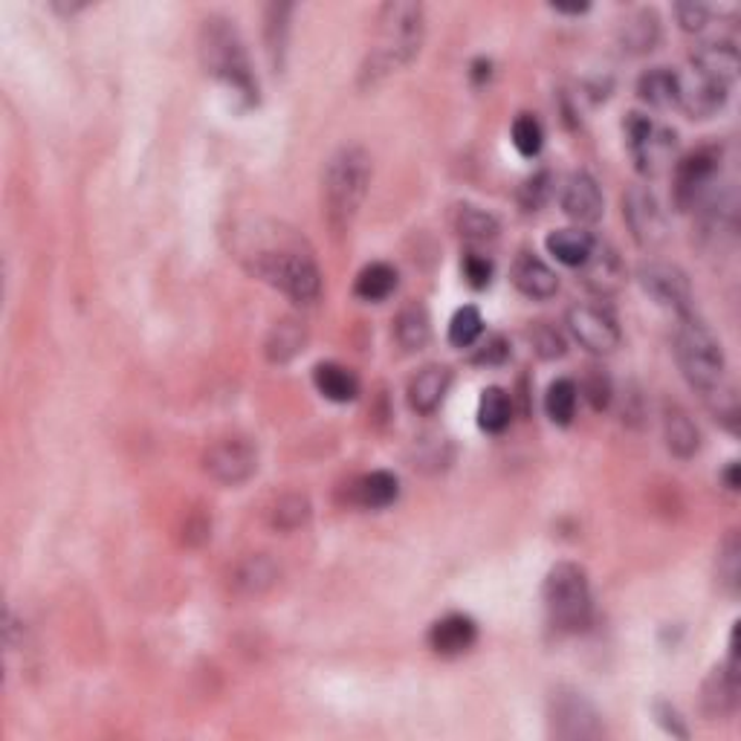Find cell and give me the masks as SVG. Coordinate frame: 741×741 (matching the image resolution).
Returning <instances> with one entry per match:
<instances>
[{
    "label": "cell",
    "mask_w": 741,
    "mask_h": 741,
    "mask_svg": "<svg viewBox=\"0 0 741 741\" xmlns=\"http://www.w3.org/2000/svg\"><path fill=\"white\" fill-rule=\"evenodd\" d=\"M423 38H427V12L420 3H409V0L385 3L376 17L374 47L362 64V85L374 87L385 76L409 67L420 55Z\"/></svg>",
    "instance_id": "1"
},
{
    "label": "cell",
    "mask_w": 741,
    "mask_h": 741,
    "mask_svg": "<svg viewBox=\"0 0 741 741\" xmlns=\"http://www.w3.org/2000/svg\"><path fill=\"white\" fill-rule=\"evenodd\" d=\"M200 61L209 76L232 87L240 99L256 102L258 85L249 70L247 50L240 41L238 29L226 17H206L200 29Z\"/></svg>",
    "instance_id": "2"
},
{
    "label": "cell",
    "mask_w": 741,
    "mask_h": 741,
    "mask_svg": "<svg viewBox=\"0 0 741 741\" xmlns=\"http://www.w3.org/2000/svg\"><path fill=\"white\" fill-rule=\"evenodd\" d=\"M371 186V157L366 148L345 146L324 169V209L336 230L348 226Z\"/></svg>",
    "instance_id": "3"
},
{
    "label": "cell",
    "mask_w": 741,
    "mask_h": 741,
    "mask_svg": "<svg viewBox=\"0 0 741 741\" xmlns=\"http://www.w3.org/2000/svg\"><path fill=\"white\" fill-rule=\"evenodd\" d=\"M675 359L681 366L683 380L699 388L704 397L713 394L725 383V350L721 342L713 336L707 324H701L695 316H681L678 333H675Z\"/></svg>",
    "instance_id": "4"
},
{
    "label": "cell",
    "mask_w": 741,
    "mask_h": 741,
    "mask_svg": "<svg viewBox=\"0 0 741 741\" xmlns=\"http://www.w3.org/2000/svg\"><path fill=\"white\" fill-rule=\"evenodd\" d=\"M542 600L556 629L582 631L591 622V582L585 568L577 563H559L547 571Z\"/></svg>",
    "instance_id": "5"
},
{
    "label": "cell",
    "mask_w": 741,
    "mask_h": 741,
    "mask_svg": "<svg viewBox=\"0 0 741 741\" xmlns=\"http://www.w3.org/2000/svg\"><path fill=\"white\" fill-rule=\"evenodd\" d=\"M252 273L261 282L273 284L275 291L298 301L310 305L322 293V273L307 252L298 249H264L252 256Z\"/></svg>",
    "instance_id": "6"
},
{
    "label": "cell",
    "mask_w": 741,
    "mask_h": 741,
    "mask_svg": "<svg viewBox=\"0 0 741 741\" xmlns=\"http://www.w3.org/2000/svg\"><path fill=\"white\" fill-rule=\"evenodd\" d=\"M551 733L556 739H596L603 736V721L582 692L577 690H556L551 695V709H547Z\"/></svg>",
    "instance_id": "7"
},
{
    "label": "cell",
    "mask_w": 741,
    "mask_h": 741,
    "mask_svg": "<svg viewBox=\"0 0 741 741\" xmlns=\"http://www.w3.org/2000/svg\"><path fill=\"white\" fill-rule=\"evenodd\" d=\"M626 139H629L631 157L638 162V169L649 177H655L666 169V162L672 160L675 151V131L660 128L655 122L643 116V113H629L626 120Z\"/></svg>",
    "instance_id": "8"
},
{
    "label": "cell",
    "mask_w": 741,
    "mask_h": 741,
    "mask_svg": "<svg viewBox=\"0 0 741 741\" xmlns=\"http://www.w3.org/2000/svg\"><path fill=\"white\" fill-rule=\"evenodd\" d=\"M206 476L223 486L247 484L258 469L256 446L244 437H223L218 444L209 446L203 458Z\"/></svg>",
    "instance_id": "9"
},
{
    "label": "cell",
    "mask_w": 741,
    "mask_h": 741,
    "mask_svg": "<svg viewBox=\"0 0 741 741\" xmlns=\"http://www.w3.org/2000/svg\"><path fill=\"white\" fill-rule=\"evenodd\" d=\"M718 174L716 148H699L675 165V203L678 209H695L707 200Z\"/></svg>",
    "instance_id": "10"
},
{
    "label": "cell",
    "mask_w": 741,
    "mask_h": 741,
    "mask_svg": "<svg viewBox=\"0 0 741 741\" xmlns=\"http://www.w3.org/2000/svg\"><path fill=\"white\" fill-rule=\"evenodd\" d=\"M622 218L629 223L631 238L638 240L643 249L660 247L669 235L666 214L657 203V197L646 186H631L622 197Z\"/></svg>",
    "instance_id": "11"
},
{
    "label": "cell",
    "mask_w": 741,
    "mask_h": 741,
    "mask_svg": "<svg viewBox=\"0 0 741 741\" xmlns=\"http://www.w3.org/2000/svg\"><path fill=\"white\" fill-rule=\"evenodd\" d=\"M638 279L640 287L660 307L675 310L678 316L692 313V287L681 267L666 264V261H649V264L640 267Z\"/></svg>",
    "instance_id": "12"
},
{
    "label": "cell",
    "mask_w": 741,
    "mask_h": 741,
    "mask_svg": "<svg viewBox=\"0 0 741 741\" xmlns=\"http://www.w3.org/2000/svg\"><path fill=\"white\" fill-rule=\"evenodd\" d=\"M568 331L591 354H612L620 345V324L600 305H573L568 310Z\"/></svg>",
    "instance_id": "13"
},
{
    "label": "cell",
    "mask_w": 741,
    "mask_h": 741,
    "mask_svg": "<svg viewBox=\"0 0 741 741\" xmlns=\"http://www.w3.org/2000/svg\"><path fill=\"white\" fill-rule=\"evenodd\" d=\"M727 96H730V85H725V82H716V78L704 76L699 70L678 73L675 104H678L690 120H709V116H716V113L727 104Z\"/></svg>",
    "instance_id": "14"
},
{
    "label": "cell",
    "mask_w": 741,
    "mask_h": 741,
    "mask_svg": "<svg viewBox=\"0 0 741 741\" xmlns=\"http://www.w3.org/2000/svg\"><path fill=\"white\" fill-rule=\"evenodd\" d=\"M563 212L577 223H596L603 218V192L585 171L568 177L563 188Z\"/></svg>",
    "instance_id": "15"
},
{
    "label": "cell",
    "mask_w": 741,
    "mask_h": 741,
    "mask_svg": "<svg viewBox=\"0 0 741 741\" xmlns=\"http://www.w3.org/2000/svg\"><path fill=\"white\" fill-rule=\"evenodd\" d=\"M478 626L467 614H446L429 629V646L441 657H458L476 646Z\"/></svg>",
    "instance_id": "16"
},
{
    "label": "cell",
    "mask_w": 741,
    "mask_h": 741,
    "mask_svg": "<svg viewBox=\"0 0 741 741\" xmlns=\"http://www.w3.org/2000/svg\"><path fill=\"white\" fill-rule=\"evenodd\" d=\"M736 701H739V664L736 657H730V664L713 669V675L704 681L701 707L709 718H725L736 709Z\"/></svg>",
    "instance_id": "17"
},
{
    "label": "cell",
    "mask_w": 741,
    "mask_h": 741,
    "mask_svg": "<svg viewBox=\"0 0 741 741\" xmlns=\"http://www.w3.org/2000/svg\"><path fill=\"white\" fill-rule=\"evenodd\" d=\"M512 284L521 296L528 298H551L559 291V275L536 256V252H521L512 264Z\"/></svg>",
    "instance_id": "18"
},
{
    "label": "cell",
    "mask_w": 741,
    "mask_h": 741,
    "mask_svg": "<svg viewBox=\"0 0 741 741\" xmlns=\"http://www.w3.org/2000/svg\"><path fill=\"white\" fill-rule=\"evenodd\" d=\"M279 582V565L264 554L240 559L230 573V589L238 596H261Z\"/></svg>",
    "instance_id": "19"
},
{
    "label": "cell",
    "mask_w": 741,
    "mask_h": 741,
    "mask_svg": "<svg viewBox=\"0 0 741 741\" xmlns=\"http://www.w3.org/2000/svg\"><path fill=\"white\" fill-rule=\"evenodd\" d=\"M580 270L582 284H585L591 293H596V296H612V293L620 291L622 279H626L620 256H617L612 247H600V244H596L591 258L580 267Z\"/></svg>",
    "instance_id": "20"
},
{
    "label": "cell",
    "mask_w": 741,
    "mask_h": 741,
    "mask_svg": "<svg viewBox=\"0 0 741 741\" xmlns=\"http://www.w3.org/2000/svg\"><path fill=\"white\" fill-rule=\"evenodd\" d=\"M452 385V371L446 366H427L409 383V406L418 415H435L444 406Z\"/></svg>",
    "instance_id": "21"
},
{
    "label": "cell",
    "mask_w": 741,
    "mask_h": 741,
    "mask_svg": "<svg viewBox=\"0 0 741 741\" xmlns=\"http://www.w3.org/2000/svg\"><path fill=\"white\" fill-rule=\"evenodd\" d=\"M739 50L730 41H709L701 44L699 50L692 52V70H699L704 76L733 85V78L739 76Z\"/></svg>",
    "instance_id": "22"
},
{
    "label": "cell",
    "mask_w": 741,
    "mask_h": 741,
    "mask_svg": "<svg viewBox=\"0 0 741 741\" xmlns=\"http://www.w3.org/2000/svg\"><path fill=\"white\" fill-rule=\"evenodd\" d=\"M660 41V21L652 9H640L620 26V47L629 55H646Z\"/></svg>",
    "instance_id": "23"
},
{
    "label": "cell",
    "mask_w": 741,
    "mask_h": 741,
    "mask_svg": "<svg viewBox=\"0 0 741 741\" xmlns=\"http://www.w3.org/2000/svg\"><path fill=\"white\" fill-rule=\"evenodd\" d=\"M545 244L547 252H551L559 264L577 267V270L589 261L591 252H594L596 247L594 235L585 230H556L547 235Z\"/></svg>",
    "instance_id": "24"
},
{
    "label": "cell",
    "mask_w": 741,
    "mask_h": 741,
    "mask_svg": "<svg viewBox=\"0 0 741 741\" xmlns=\"http://www.w3.org/2000/svg\"><path fill=\"white\" fill-rule=\"evenodd\" d=\"M664 437H666V446H669V452H672L675 458H681V460H690L692 455L701 449L699 427L692 423V418L681 409V406H672V409H666Z\"/></svg>",
    "instance_id": "25"
},
{
    "label": "cell",
    "mask_w": 741,
    "mask_h": 741,
    "mask_svg": "<svg viewBox=\"0 0 741 741\" xmlns=\"http://www.w3.org/2000/svg\"><path fill=\"white\" fill-rule=\"evenodd\" d=\"M313 383L324 400L331 403H350L359 394V380L339 362H319L313 368Z\"/></svg>",
    "instance_id": "26"
},
{
    "label": "cell",
    "mask_w": 741,
    "mask_h": 741,
    "mask_svg": "<svg viewBox=\"0 0 741 741\" xmlns=\"http://www.w3.org/2000/svg\"><path fill=\"white\" fill-rule=\"evenodd\" d=\"M305 342H307L305 322H298V319H282V322H275V328L270 331V336H267L264 345L267 359L284 366V362H291L293 357H298V354L305 350Z\"/></svg>",
    "instance_id": "27"
},
{
    "label": "cell",
    "mask_w": 741,
    "mask_h": 741,
    "mask_svg": "<svg viewBox=\"0 0 741 741\" xmlns=\"http://www.w3.org/2000/svg\"><path fill=\"white\" fill-rule=\"evenodd\" d=\"M452 226H455V232L467 244H486V240L498 238V221L490 212H484V209H478V206H455Z\"/></svg>",
    "instance_id": "28"
},
{
    "label": "cell",
    "mask_w": 741,
    "mask_h": 741,
    "mask_svg": "<svg viewBox=\"0 0 741 741\" xmlns=\"http://www.w3.org/2000/svg\"><path fill=\"white\" fill-rule=\"evenodd\" d=\"M512 420V400L510 394L498 388V385H490L481 392V400H478V427L484 429L486 435H502L504 429L510 427Z\"/></svg>",
    "instance_id": "29"
},
{
    "label": "cell",
    "mask_w": 741,
    "mask_h": 741,
    "mask_svg": "<svg viewBox=\"0 0 741 741\" xmlns=\"http://www.w3.org/2000/svg\"><path fill=\"white\" fill-rule=\"evenodd\" d=\"M394 336H397L403 350L427 348L429 339H432V322H429L427 307L423 305L403 307L400 313H397V322H394Z\"/></svg>",
    "instance_id": "30"
},
{
    "label": "cell",
    "mask_w": 741,
    "mask_h": 741,
    "mask_svg": "<svg viewBox=\"0 0 741 741\" xmlns=\"http://www.w3.org/2000/svg\"><path fill=\"white\" fill-rule=\"evenodd\" d=\"M400 495V481L394 472H385V469H376L371 476L359 478L357 484V502L368 510H385L392 507Z\"/></svg>",
    "instance_id": "31"
},
{
    "label": "cell",
    "mask_w": 741,
    "mask_h": 741,
    "mask_svg": "<svg viewBox=\"0 0 741 741\" xmlns=\"http://www.w3.org/2000/svg\"><path fill=\"white\" fill-rule=\"evenodd\" d=\"M678 94V73L669 67H655L638 78V96L652 108H672Z\"/></svg>",
    "instance_id": "32"
},
{
    "label": "cell",
    "mask_w": 741,
    "mask_h": 741,
    "mask_svg": "<svg viewBox=\"0 0 741 741\" xmlns=\"http://www.w3.org/2000/svg\"><path fill=\"white\" fill-rule=\"evenodd\" d=\"M394 291H397V270L392 264H383V261L368 264L354 284V293L362 301H385Z\"/></svg>",
    "instance_id": "33"
},
{
    "label": "cell",
    "mask_w": 741,
    "mask_h": 741,
    "mask_svg": "<svg viewBox=\"0 0 741 741\" xmlns=\"http://www.w3.org/2000/svg\"><path fill=\"white\" fill-rule=\"evenodd\" d=\"M577 403H580V388H577V383L568 380V376L554 380V383L547 385L545 411L556 427H568V423H571L573 415H577Z\"/></svg>",
    "instance_id": "34"
},
{
    "label": "cell",
    "mask_w": 741,
    "mask_h": 741,
    "mask_svg": "<svg viewBox=\"0 0 741 741\" xmlns=\"http://www.w3.org/2000/svg\"><path fill=\"white\" fill-rule=\"evenodd\" d=\"M291 12L287 3H273L267 9V52L273 61L275 70L284 67V55H287V35H291Z\"/></svg>",
    "instance_id": "35"
},
{
    "label": "cell",
    "mask_w": 741,
    "mask_h": 741,
    "mask_svg": "<svg viewBox=\"0 0 741 741\" xmlns=\"http://www.w3.org/2000/svg\"><path fill=\"white\" fill-rule=\"evenodd\" d=\"M512 146H516V151L521 153V157H536L539 151H542V146H545V128H542V122L533 116V113H521V116H516V122H512Z\"/></svg>",
    "instance_id": "36"
},
{
    "label": "cell",
    "mask_w": 741,
    "mask_h": 741,
    "mask_svg": "<svg viewBox=\"0 0 741 741\" xmlns=\"http://www.w3.org/2000/svg\"><path fill=\"white\" fill-rule=\"evenodd\" d=\"M484 333V319L478 313V307H460L458 313L452 316L449 322V342L455 348H469L476 345Z\"/></svg>",
    "instance_id": "37"
},
{
    "label": "cell",
    "mask_w": 741,
    "mask_h": 741,
    "mask_svg": "<svg viewBox=\"0 0 741 741\" xmlns=\"http://www.w3.org/2000/svg\"><path fill=\"white\" fill-rule=\"evenodd\" d=\"M310 519V502L305 495L291 493L282 495L273 507V528L279 530H298L305 521Z\"/></svg>",
    "instance_id": "38"
},
{
    "label": "cell",
    "mask_w": 741,
    "mask_h": 741,
    "mask_svg": "<svg viewBox=\"0 0 741 741\" xmlns=\"http://www.w3.org/2000/svg\"><path fill=\"white\" fill-rule=\"evenodd\" d=\"M739 577H741V547H739V536L730 533V536L721 542V547H718V582H721L730 594H736V591H739Z\"/></svg>",
    "instance_id": "39"
},
{
    "label": "cell",
    "mask_w": 741,
    "mask_h": 741,
    "mask_svg": "<svg viewBox=\"0 0 741 741\" xmlns=\"http://www.w3.org/2000/svg\"><path fill=\"white\" fill-rule=\"evenodd\" d=\"M551 195H554V177L547 171H539L519 188V203L524 212H539L551 200Z\"/></svg>",
    "instance_id": "40"
},
{
    "label": "cell",
    "mask_w": 741,
    "mask_h": 741,
    "mask_svg": "<svg viewBox=\"0 0 741 741\" xmlns=\"http://www.w3.org/2000/svg\"><path fill=\"white\" fill-rule=\"evenodd\" d=\"M530 342H533V350H536L542 359H556L565 354L563 333L545 322L533 324V331H530Z\"/></svg>",
    "instance_id": "41"
},
{
    "label": "cell",
    "mask_w": 741,
    "mask_h": 741,
    "mask_svg": "<svg viewBox=\"0 0 741 741\" xmlns=\"http://www.w3.org/2000/svg\"><path fill=\"white\" fill-rule=\"evenodd\" d=\"M460 270H464V279H467L469 287H476V291H484L490 279H493V261L481 256V252H476V249L464 252Z\"/></svg>",
    "instance_id": "42"
},
{
    "label": "cell",
    "mask_w": 741,
    "mask_h": 741,
    "mask_svg": "<svg viewBox=\"0 0 741 741\" xmlns=\"http://www.w3.org/2000/svg\"><path fill=\"white\" fill-rule=\"evenodd\" d=\"M709 7H704V3H695V0H690V3H678L675 7V17H678V26H681L683 33H701L704 26L709 24Z\"/></svg>",
    "instance_id": "43"
},
{
    "label": "cell",
    "mask_w": 741,
    "mask_h": 741,
    "mask_svg": "<svg viewBox=\"0 0 741 741\" xmlns=\"http://www.w3.org/2000/svg\"><path fill=\"white\" fill-rule=\"evenodd\" d=\"M582 392H585V397H589V403L594 406L596 411L608 409V403H612V380L603 374V371H591L589 376H585V385H582Z\"/></svg>",
    "instance_id": "44"
},
{
    "label": "cell",
    "mask_w": 741,
    "mask_h": 741,
    "mask_svg": "<svg viewBox=\"0 0 741 741\" xmlns=\"http://www.w3.org/2000/svg\"><path fill=\"white\" fill-rule=\"evenodd\" d=\"M507 357H510V345H507L502 336H490V339L478 348L472 362H478V366H502Z\"/></svg>",
    "instance_id": "45"
},
{
    "label": "cell",
    "mask_w": 741,
    "mask_h": 741,
    "mask_svg": "<svg viewBox=\"0 0 741 741\" xmlns=\"http://www.w3.org/2000/svg\"><path fill=\"white\" fill-rule=\"evenodd\" d=\"M657 716H660V725H664L666 730H669V733L681 736V739H683V736H687V727H678V713H675L672 707H666V704H660V707H657Z\"/></svg>",
    "instance_id": "46"
},
{
    "label": "cell",
    "mask_w": 741,
    "mask_h": 741,
    "mask_svg": "<svg viewBox=\"0 0 741 741\" xmlns=\"http://www.w3.org/2000/svg\"><path fill=\"white\" fill-rule=\"evenodd\" d=\"M725 484L727 490H739V464H730V467L725 469Z\"/></svg>",
    "instance_id": "47"
},
{
    "label": "cell",
    "mask_w": 741,
    "mask_h": 741,
    "mask_svg": "<svg viewBox=\"0 0 741 741\" xmlns=\"http://www.w3.org/2000/svg\"><path fill=\"white\" fill-rule=\"evenodd\" d=\"M554 12H559V15H582V12H589V7H554Z\"/></svg>",
    "instance_id": "48"
}]
</instances>
